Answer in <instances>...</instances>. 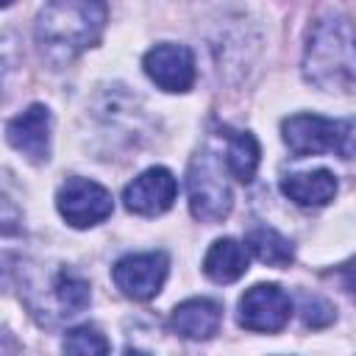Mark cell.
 Here are the masks:
<instances>
[{
  "label": "cell",
  "mask_w": 356,
  "mask_h": 356,
  "mask_svg": "<svg viewBox=\"0 0 356 356\" xmlns=\"http://www.w3.org/2000/svg\"><path fill=\"white\" fill-rule=\"evenodd\" d=\"M106 22V0H47L36 14L33 36L44 61L64 67L100 42Z\"/></svg>",
  "instance_id": "6da1fadb"
},
{
  "label": "cell",
  "mask_w": 356,
  "mask_h": 356,
  "mask_svg": "<svg viewBox=\"0 0 356 356\" xmlns=\"http://www.w3.org/2000/svg\"><path fill=\"white\" fill-rule=\"evenodd\" d=\"M306 81L323 92H350L353 89V39L350 25L342 17L320 19L303 53Z\"/></svg>",
  "instance_id": "7a4b0ae2"
},
{
  "label": "cell",
  "mask_w": 356,
  "mask_h": 356,
  "mask_svg": "<svg viewBox=\"0 0 356 356\" xmlns=\"http://www.w3.org/2000/svg\"><path fill=\"white\" fill-rule=\"evenodd\" d=\"M225 175H228L225 161L211 147H203L192 159L186 186H189V211L195 220L220 222L228 217V211L234 206V192H231V184Z\"/></svg>",
  "instance_id": "3957f363"
},
{
  "label": "cell",
  "mask_w": 356,
  "mask_h": 356,
  "mask_svg": "<svg viewBox=\"0 0 356 356\" xmlns=\"http://www.w3.org/2000/svg\"><path fill=\"white\" fill-rule=\"evenodd\" d=\"M25 300L42 323L53 325V323H61V320L81 314L92 300V289H89V281L81 278L72 267L58 264L47 275L44 284L31 281L25 286Z\"/></svg>",
  "instance_id": "277c9868"
},
{
  "label": "cell",
  "mask_w": 356,
  "mask_h": 356,
  "mask_svg": "<svg viewBox=\"0 0 356 356\" xmlns=\"http://www.w3.org/2000/svg\"><path fill=\"white\" fill-rule=\"evenodd\" d=\"M284 142L295 156L337 153L350 159L353 153V125L348 120H328L320 114H292L281 125Z\"/></svg>",
  "instance_id": "5b68a950"
},
{
  "label": "cell",
  "mask_w": 356,
  "mask_h": 356,
  "mask_svg": "<svg viewBox=\"0 0 356 356\" xmlns=\"http://www.w3.org/2000/svg\"><path fill=\"white\" fill-rule=\"evenodd\" d=\"M56 209L72 228H92L111 217L114 200L106 186L89 178H67L56 195Z\"/></svg>",
  "instance_id": "8992f818"
},
{
  "label": "cell",
  "mask_w": 356,
  "mask_h": 356,
  "mask_svg": "<svg viewBox=\"0 0 356 356\" xmlns=\"http://www.w3.org/2000/svg\"><path fill=\"white\" fill-rule=\"evenodd\" d=\"M167 273H170V259L161 250L131 253V256H122L111 267V278H114L117 289L131 300L156 298L167 281Z\"/></svg>",
  "instance_id": "52a82bcc"
},
{
  "label": "cell",
  "mask_w": 356,
  "mask_h": 356,
  "mask_svg": "<svg viewBox=\"0 0 356 356\" xmlns=\"http://www.w3.org/2000/svg\"><path fill=\"white\" fill-rule=\"evenodd\" d=\"M292 317V300L278 284H256L239 298V325L256 334H275Z\"/></svg>",
  "instance_id": "ba28073f"
},
{
  "label": "cell",
  "mask_w": 356,
  "mask_h": 356,
  "mask_svg": "<svg viewBox=\"0 0 356 356\" xmlns=\"http://www.w3.org/2000/svg\"><path fill=\"white\" fill-rule=\"evenodd\" d=\"M145 75L164 92H186L195 83V56L186 44H156L142 58Z\"/></svg>",
  "instance_id": "9c48e42d"
},
{
  "label": "cell",
  "mask_w": 356,
  "mask_h": 356,
  "mask_svg": "<svg viewBox=\"0 0 356 356\" xmlns=\"http://www.w3.org/2000/svg\"><path fill=\"white\" fill-rule=\"evenodd\" d=\"M178 197V181L167 167H150L139 172L122 192L125 209L139 217L164 214Z\"/></svg>",
  "instance_id": "30bf717a"
},
{
  "label": "cell",
  "mask_w": 356,
  "mask_h": 356,
  "mask_svg": "<svg viewBox=\"0 0 356 356\" xmlns=\"http://www.w3.org/2000/svg\"><path fill=\"white\" fill-rule=\"evenodd\" d=\"M50 128H53L50 108L42 106V103H33V106H28L25 111H19L17 117L8 120L6 139L28 161L42 164L50 156Z\"/></svg>",
  "instance_id": "8fae6325"
},
{
  "label": "cell",
  "mask_w": 356,
  "mask_h": 356,
  "mask_svg": "<svg viewBox=\"0 0 356 356\" xmlns=\"http://www.w3.org/2000/svg\"><path fill=\"white\" fill-rule=\"evenodd\" d=\"M222 323V309L211 298H189L170 314V328L184 339H209Z\"/></svg>",
  "instance_id": "7c38bea8"
},
{
  "label": "cell",
  "mask_w": 356,
  "mask_h": 356,
  "mask_svg": "<svg viewBox=\"0 0 356 356\" xmlns=\"http://www.w3.org/2000/svg\"><path fill=\"white\" fill-rule=\"evenodd\" d=\"M281 192L306 209H317L334 200L337 195V178L328 170H306V172H292L281 181Z\"/></svg>",
  "instance_id": "4fadbf2b"
},
{
  "label": "cell",
  "mask_w": 356,
  "mask_h": 356,
  "mask_svg": "<svg viewBox=\"0 0 356 356\" xmlns=\"http://www.w3.org/2000/svg\"><path fill=\"white\" fill-rule=\"evenodd\" d=\"M248 264H250L248 248L231 236L211 242V248L203 256V273L214 284H234L236 278H242L248 273Z\"/></svg>",
  "instance_id": "5bb4252c"
},
{
  "label": "cell",
  "mask_w": 356,
  "mask_h": 356,
  "mask_svg": "<svg viewBox=\"0 0 356 356\" xmlns=\"http://www.w3.org/2000/svg\"><path fill=\"white\" fill-rule=\"evenodd\" d=\"M259 156H261V147L250 131H228L225 134L222 161H225L228 175H234L242 184H250L259 170Z\"/></svg>",
  "instance_id": "9a60e30c"
},
{
  "label": "cell",
  "mask_w": 356,
  "mask_h": 356,
  "mask_svg": "<svg viewBox=\"0 0 356 356\" xmlns=\"http://www.w3.org/2000/svg\"><path fill=\"white\" fill-rule=\"evenodd\" d=\"M245 248L248 253H253L259 261L270 264V267H286L292 264L295 253H292V245L286 236H281L275 228H253L248 236H245Z\"/></svg>",
  "instance_id": "2e32d148"
},
{
  "label": "cell",
  "mask_w": 356,
  "mask_h": 356,
  "mask_svg": "<svg viewBox=\"0 0 356 356\" xmlns=\"http://www.w3.org/2000/svg\"><path fill=\"white\" fill-rule=\"evenodd\" d=\"M22 239H25L22 211L11 197L0 195V270H8L17 261V250Z\"/></svg>",
  "instance_id": "e0dca14e"
},
{
  "label": "cell",
  "mask_w": 356,
  "mask_h": 356,
  "mask_svg": "<svg viewBox=\"0 0 356 356\" xmlns=\"http://www.w3.org/2000/svg\"><path fill=\"white\" fill-rule=\"evenodd\" d=\"M61 348H64V353H78V356H100V353H108L106 337L97 328H92V325H81V328L67 331Z\"/></svg>",
  "instance_id": "ac0fdd59"
},
{
  "label": "cell",
  "mask_w": 356,
  "mask_h": 356,
  "mask_svg": "<svg viewBox=\"0 0 356 356\" xmlns=\"http://www.w3.org/2000/svg\"><path fill=\"white\" fill-rule=\"evenodd\" d=\"M300 312H303V323L312 328H323L334 320V306L328 300H323L320 295H303L300 298Z\"/></svg>",
  "instance_id": "d6986e66"
},
{
  "label": "cell",
  "mask_w": 356,
  "mask_h": 356,
  "mask_svg": "<svg viewBox=\"0 0 356 356\" xmlns=\"http://www.w3.org/2000/svg\"><path fill=\"white\" fill-rule=\"evenodd\" d=\"M14 0H0V8H6V6H11Z\"/></svg>",
  "instance_id": "ffe728a7"
}]
</instances>
